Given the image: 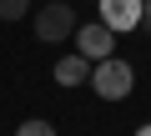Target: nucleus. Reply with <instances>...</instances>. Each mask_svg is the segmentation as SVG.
<instances>
[{
  "label": "nucleus",
  "mask_w": 151,
  "mask_h": 136,
  "mask_svg": "<svg viewBox=\"0 0 151 136\" xmlns=\"http://www.w3.org/2000/svg\"><path fill=\"white\" fill-rule=\"evenodd\" d=\"M136 136H151V121H146V126H141V131H136Z\"/></svg>",
  "instance_id": "nucleus-9"
},
{
  "label": "nucleus",
  "mask_w": 151,
  "mask_h": 136,
  "mask_svg": "<svg viewBox=\"0 0 151 136\" xmlns=\"http://www.w3.org/2000/svg\"><path fill=\"white\" fill-rule=\"evenodd\" d=\"M76 50H81L86 60H106V55H116V30L106 25V20H91V25H76Z\"/></svg>",
  "instance_id": "nucleus-3"
},
{
  "label": "nucleus",
  "mask_w": 151,
  "mask_h": 136,
  "mask_svg": "<svg viewBox=\"0 0 151 136\" xmlns=\"http://www.w3.org/2000/svg\"><path fill=\"white\" fill-rule=\"evenodd\" d=\"M30 15V0H0V20H25Z\"/></svg>",
  "instance_id": "nucleus-7"
},
{
  "label": "nucleus",
  "mask_w": 151,
  "mask_h": 136,
  "mask_svg": "<svg viewBox=\"0 0 151 136\" xmlns=\"http://www.w3.org/2000/svg\"><path fill=\"white\" fill-rule=\"evenodd\" d=\"M141 5H146V0H96L101 20H106L116 35H126V30H136V25H141Z\"/></svg>",
  "instance_id": "nucleus-4"
},
{
  "label": "nucleus",
  "mask_w": 151,
  "mask_h": 136,
  "mask_svg": "<svg viewBox=\"0 0 151 136\" xmlns=\"http://www.w3.org/2000/svg\"><path fill=\"white\" fill-rule=\"evenodd\" d=\"M91 65H96V60H86L81 50H70V55L55 60V81H60L65 91H70V86H91Z\"/></svg>",
  "instance_id": "nucleus-5"
},
{
  "label": "nucleus",
  "mask_w": 151,
  "mask_h": 136,
  "mask_svg": "<svg viewBox=\"0 0 151 136\" xmlns=\"http://www.w3.org/2000/svg\"><path fill=\"white\" fill-rule=\"evenodd\" d=\"M91 91H96L101 101H126V96L136 91V71H131V60H121V55L96 60V65H91Z\"/></svg>",
  "instance_id": "nucleus-1"
},
{
  "label": "nucleus",
  "mask_w": 151,
  "mask_h": 136,
  "mask_svg": "<svg viewBox=\"0 0 151 136\" xmlns=\"http://www.w3.org/2000/svg\"><path fill=\"white\" fill-rule=\"evenodd\" d=\"M141 30L151 35V0H146V5H141Z\"/></svg>",
  "instance_id": "nucleus-8"
},
{
  "label": "nucleus",
  "mask_w": 151,
  "mask_h": 136,
  "mask_svg": "<svg viewBox=\"0 0 151 136\" xmlns=\"http://www.w3.org/2000/svg\"><path fill=\"white\" fill-rule=\"evenodd\" d=\"M15 136H55V126H50V121H40V116H30V121H20V126H15Z\"/></svg>",
  "instance_id": "nucleus-6"
},
{
  "label": "nucleus",
  "mask_w": 151,
  "mask_h": 136,
  "mask_svg": "<svg viewBox=\"0 0 151 136\" xmlns=\"http://www.w3.org/2000/svg\"><path fill=\"white\" fill-rule=\"evenodd\" d=\"M76 25H81V20H76V5H70V0H50V5L35 10V40H45V45L70 40Z\"/></svg>",
  "instance_id": "nucleus-2"
}]
</instances>
